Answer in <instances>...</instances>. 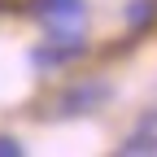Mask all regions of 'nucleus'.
Returning <instances> with one entry per match:
<instances>
[{"label": "nucleus", "mask_w": 157, "mask_h": 157, "mask_svg": "<svg viewBox=\"0 0 157 157\" xmlns=\"http://www.w3.org/2000/svg\"><path fill=\"white\" fill-rule=\"evenodd\" d=\"M35 22L44 26L48 44H70L83 48V31H87V0H35Z\"/></svg>", "instance_id": "nucleus-1"}, {"label": "nucleus", "mask_w": 157, "mask_h": 157, "mask_svg": "<svg viewBox=\"0 0 157 157\" xmlns=\"http://www.w3.org/2000/svg\"><path fill=\"white\" fill-rule=\"evenodd\" d=\"M118 153L122 157H157V109L131 127V135L118 144Z\"/></svg>", "instance_id": "nucleus-2"}, {"label": "nucleus", "mask_w": 157, "mask_h": 157, "mask_svg": "<svg viewBox=\"0 0 157 157\" xmlns=\"http://www.w3.org/2000/svg\"><path fill=\"white\" fill-rule=\"evenodd\" d=\"M101 101H109V87L105 83H78V87H70L61 101H57V109H61V113H87L92 105H101Z\"/></svg>", "instance_id": "nucleus-3"}, {"label": "nucleus", "mask_w": 157, "mask_h": 157, "mask_svg": "<svg viewBox=\"0 0 157 157\" xmlns=\"http://www.w3.org/2000/svg\"><path fill=\"white\" fill-rule=\"evenodd\" d=\"M0 153H13V157H17V153H22V144L9 140V135H0Z\"/></svg>", "instance_id": "nucleus-4"}]
</instances>
